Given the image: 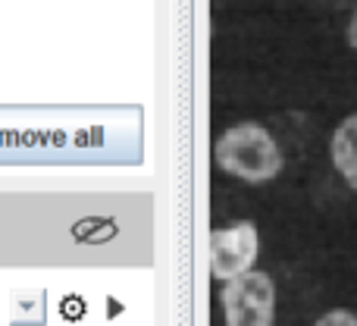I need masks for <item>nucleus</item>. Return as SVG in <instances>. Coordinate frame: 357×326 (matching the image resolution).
<instances>
[{
    "instance_id": "1",
    "label": "nucleus",
    "mask_w": 357,
    "mask_h": 326,
    "mask_svg": "<svg viewBox=\"0 0 357 326\" xmlns=\"http://www.w3.org/2000/svg\"><path fill=\"white\" fill-rule=\"evenodd\" d=\"M216 163L241 182H270L282 172V151L276 138L257 123H238L216 142Z\"/></svg>"
},
{
    "instance_id": "2",
    "label": "nucleus",
    "mask_w": 357,
    "mask_h": 326,
    "mask_svg": "<svg viewBox=\"0 0 357 326\" xmlns=\"http://www.w3.org/2000/svg\"><path fill=\"white\" fill-rule=\"evenodd\" d=\"M226 326H273L276 320V286L266 273L248 270L229 279L222 289Z\"/></svg>"
},
{
    "instance_id": "3",
    "label": "nucleus",
    "mask_w": 357,
    "mask_h": 326,
    "mask_svg": "<svg viewBox=\"0 0 357 326\" xmlns=\"http://www.w3.org/2000/svg\"><path fill=\"white\" fill-rule=\"evenodd\" d=\"M257 226L248 220L213 229V235H210V273H213V279L229 283V279L248 273L257 260Z\"/></svg>"
},
{
    "instance_id": "4",
    "label": "nucleus",
    "mask_w": 357,
    "mask_h": 326,
    "mask_svg": "<svg viewBox=\"0 0 357 326\" xmlns=\"http://www.w3.org/2000/svg\"><path fill=\"white\" fill-rule=\"evenodd\" d=\"M329 157L335 172L351 191H357V113H348L329 138Z\"/></svg>"
},
{
    "instance_id": "5",
    "label": "nucleus",
    "mask_w": 357,
    "mask_h": 326,
    "mask_svg": "<svg viewBox=\"0 0 357 326\" xmlns=\"http://www.w3.org/2000/svg\"><path fill=\"white\" fill-rule=\"evenodd\" d=\"M314 326H357V314H351V311H345V308H335V311H329V314H323Z\"/></svg>"
},
{
    "instance_id": "6",
    "label": "nucleus",
    "mask_w": 357,
    "mask_h": 326,
    "mask_svg": "<svg viewBox=\"0 0 357 326\" xmlns=\"http://www.w3.org/2000/svg\"><path fill=\"white\" fill-rule=\"evenodd\" d=\"M345 38H348V44L357 50V6H354V13H351V19H348V31H345Z\"/></svg>"
}]
</instances>
